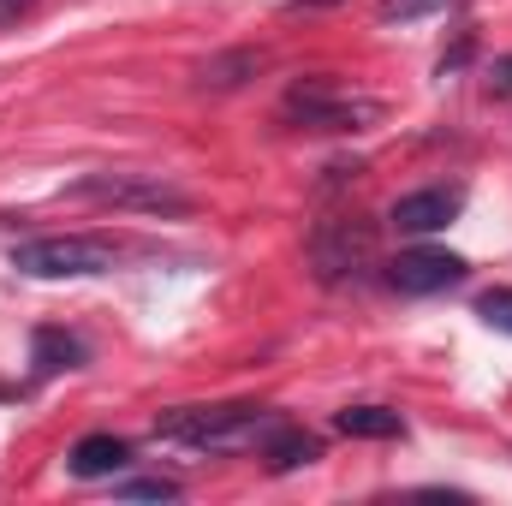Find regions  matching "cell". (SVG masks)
I'll return each instance as SVG.
<instances>
[{"instance_id":"6da1fadb","label":"cell","mask_w":512,"mask_h":506,"mask_svg":"<svg viewBox=\"0 0 512 506\" xmlns=\"http://www.w3.org/2000/svg\"><path fill=\"white\" fill-rule=\"evenodd\" d=\"M280 429V417L268 405H173L155 417L161 441H185L197 453H251Z\"/></svg>"},{"instance_id":"7a4b0ae2","label":"cell","mask_w":512,"mask_h":506,"mask_svg":"<svg viewBox=\"0 0 512 506\" xmlns=\"http://www.w3.org/2000/svg\"><path fill=\"white\" fill-rule=\"evenodd\" d=\"M12 268L30 280H90L120 268V245L96 233H48V239H24L12 251Z\"/></svg>"},{"instance_id":"3957f363","label":"cell","mask_w":512,"mask_h":506,"mask_svg":"<svg viewBox=\"0 0 512 506\" xmlns=\"http://www.w3.org/2000/svg\"><path fill=\"white\" fill-rule=\"evenodd\" d=\"M286 120L310 131H370L382 126V102L376 96H352L334 78H298L286 90Z\"/></svg>"},{"instance_id":"277c9868","label":"cell","mask_w":512,"mask_h":506,"mask_svg":"<svg viewBox=\"0 0 512 506\" xmlns=\"http://www.w3.org/2000/svg\"><path fill=\"white\" fill-rule=\"evenodd\" d=\"M78 203H102V209H126V215H191V197L179 185H167L161 173H84L72 185Z\"/></svg>"},{"instance_id":"5b68a950","label":"cell","mask_w":512,"mask_h":506,"mask_svg":"<svg viewBox=\"0 0 512 506\" xmlns=\"http://www.w3.org/2000/svg\"><path fill=\"white\" fill-rule=\"evenodd\" d=\"M370 256H376V233H370L364 221H322V227L310 233V262H316V274H322L328 286L352 280Z\"/></svg>"},{"instance_id":"8992f818","label":"cell","mask_w":512,"mask_h":506,"mask_svg":"<svg viewBox=\"0 0 512 506\" xmlns=\"http://www.w3.org/2000/svg\"><path fill=\"white\" fill-rule=\"evenodd\" d=\"M465 280V256L435 251V245H417V251H399L387 262V286L405 292V298H429V292H447Z\"/></svg>"},{"instance_id":"52a82bcc","label":"cell","mask_w":512,"mask_h":506,"mask_svg":"<svg viewBox=\"0 0 512 506\" xmlns=\"http://www.w3.org/2000/svg\"><path fill=\"white\" fill-rule=\"evenodd\" d=\"M459 209H465V191H459V185H423V191H405V197L387 209V221H393L399 233L423 239V233L453 227V221H459Z\"/></svg>"},{"instance_id":"ba28073f","label":"cell","mask_w":512,"mask_h":506,"mask_svg":"<svg viewBox=\"0 0 512 506\" xmlns=\"http://www.w3.org/2000/svg\"><path fill=\"white\" fill-rule=\"evenodd\" d=\"M126 459H131V447L120 441V435H84V441L66 453L72 477H84V483H96V477H114Z\"/></svg>"},{"instance_id":"9c48e42d","label":"cell","mask_w":512,"mask_h":506,"mask_svg":"<svg viewBox=\"0 0 512 506\" xmlns=\"http://www.w3.org/2000/svg\"><path fill=\"white\" fill-rule=\"evenodd\" d=\"M262 459H268L274 477H286V471H298V465H316V459H322V441L304 435V429H286V423H280V429L262 441Z\"/></svg>"},{"instance_id":"30bf717a","label":"cell","mask_w":512,"mask_h":506,"mask_svg":"<svg viewBox=\"0 0 512 506\" xmlns=\"http://www.w3.org/2000/svg\"><path fill=\"white\" fill-rule=\"evenodd\" d=\"M334 429L352 435V441H393L405 423H399V411H387V405H346V411L334 417Z\"/></svg>"},{"instance_id":"8fae6325","label":"cell","mask_w":512,"mask_h":506,"mask_svg":"<svg viewBox=\"0 0 512 506\" xmlns=\"http://www.w3.org/2000/svg\"><path fill=\"white\" fill-rule=\"evenodd\" d=\"M256 72H262V48H233V54H215V60L197 72V84H203V90H239Z\"/></svg>"},{"instance_id":"7c38bea8","label":"cell","mask_w":512,"mask_h":506,"mask_svg":"<svg viewBox=\"0 0 512 506\" xmlns=\"http://www.w3.org/2000/svg\"><path fill=\"white\" fill-rule=\"evenodd\" d=\"M78 364H84V346L66 328H36V376H60Z\"/></svg>"},{"instance_id":"4fadbf2b","label":"cell","mask_w":512,"mask_h":506,"mask_svg":"<svg viewBox=\"0 0 512 506\" xmlns=\"http://www.w3.org/2000/svg\"><path fill=\"white\" fill-rule=\"evenodd\" d=\"M477 316H483L495 334H512V286H489V292L477 298Z\"/></svg>"},{"instance_id":"5bb4252c","label":"cell","mask_w":512,"mask_h":506,"mask_svg":"<svg viewBox=\"0 0 512 506\" xmlns=\"http://www.w3.org/2000/svg\"><path fill=\"white\" fill-rule=\"evenodd\" d=\"M120 501H179V483L173 477H137V483H120Z\"/></svg>"},{"instance_id":"9a60e30c","label":"cell","mask_w":512,"mask_h":506,"mask_svg":"<svg viewBox=\"0 0 512 506\" xmlns=\"http://www.w3.org/2000/svg\"><path fill=\"white\" fill-rule=\"evenodd\" d=\"M447 0H382L376 12H382V24H411V18H429V12H441Z\"/></svg>"},{"instance_id":"2e32d148","label":"cell","mask_w":512,"mask_h":506,"mask_svg":"<svg viewBox=\"0 0 512 506\" xmlns=\"http://www.w3.org/2000/svg\"><path fill=\"white\" fill-rule=\"evenodd\" d=\"M489 96H512V54L489 66Z\"/></svg>"},{"instance_id":"e0dca14e","label":"cell","mask_w":512,"mask_h":506,"mask_svg":"<svg viewBox=\"0 0 512 506\" xmlns=\"http://www.w3.org/2000/svg\"><path fill=\"white\" fill-rule=\"evenodd\" d=\"M42 0H0V24H18V18H30Z\"/></svg>"},{"instance_id":"ac0fdd59","label":"cell","mask_w":512,"mask_h":506,"mask_svg":"<svg viewBox=\"0 0 512 506\" xmlns=\"http://www.w3.org/2000/svg\"><path fill=\"white\" fill-rule=\"evenodd\" d=\"M292 6H334V0H292Z\"/></svg>"}]
</instances>
